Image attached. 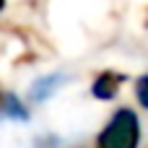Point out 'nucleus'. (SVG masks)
Here are the masks:
<instances>
[{
  "instance_id": "obj_2",
  "label": "nucleus",
  "mask_w": 148,
  "mask_h": 148,
  "mask_svg": "<svg viewBox=\"0 0 148 148\" xmlns=\"http://www.w3.org/2000/svg\"><path fill=\"white\" fill-rule=\"evenodd\" d=\"M0 117H10V120H29L26 107L13 96V94H0Z\"/></svg>"
},
{
  "instance_id": "obj_6",
  "label": "nucleus",
  "mask_w": 148,
  "mask_h": 148,
  "mask_svg": "<svg viewBox=\"0 0 148 148\" xmlns=\"http://www.w3.org/2000/svg\"><path fill=\"white\" fill-rule=\"evenodd\" d=\"M3 3H5V0H0V8H3Z\"/></svg>"
},
{
  "instance_id": "obj_1",
  "label": "nucleus",
  "mask_w": 148,
  "mask_h": 148,
  "mask_svg": "<svg viewBox=\"0 0 148 148\" xmlns=\"http://www.w3.org/2000/svg\"><path fill=\"white\" fill-rule=\"evenodd\" d=\"M138 140H140V125L135 112L120 109L101 130L96 148H138Z\"/></svg>"
},
{
  "instance_id": "obj_3",
  "label": "nucleus",
  "mask_w": 148,
  "mask_h": 148,
  "mask_svg": "<svg viewBox=\"0 0 148 148\" xmlns=\"http://www.w3.org/2000/svg\"><path fill=\"white\" fill-rule=\"evenodd\" d=\"M120 83H122L120 75H114V73H104V75L96 78V83H94V94H96L99 99H112V96L117 94Z\"/></svg>"
},
{
  "instance_id": "obj_4",
  "label": "nucleus",
  "mask_w": 148,
  "mask_h": 148,
  "mask_svg": "<svg viewBox=\"0 0 148 148\" xmlns=\"http://www.w3.org/2000/svg\"><path fill=\"white\" fill-rule=\"evenodd\" d=\"M57 83H60V78H49V81L44 78V81H39V83L34 86V99H36V101H42L44 96H49V94H52V88H55Z\"/></svg>"
},
{
  "instance_id": "obj_5",
  "label": "nucleus",
  "mask_w": 148,
  "mask_h": 148,
  "mask_svg": "<svg viewBox=\"0 0 148 148\" xmlns=\"http://www.w3.org/2000/svg\"><path fill=\"white\" fill-rule=\"evenodd\" d=\"M135 91H138V101H140V104H143V107L148 109V75H143V78L138 81Z\"/></svg>"
}]
</instances>
